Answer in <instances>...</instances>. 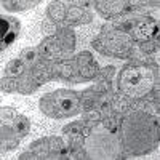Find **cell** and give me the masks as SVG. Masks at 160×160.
I'll use <instances>...</instances> for the list:
<instances>
[{
	"label": "cell",
	"mask_w": 160,
	"mask_h": 160,
	"mask_svg": "<svg viewBox=\"0 0 160 160\" xmlns=\"http://www.w3.org/2000/svg\"><path fill=\"white\" fill-rule=\"evenodd\" d=\"M42 28H43L48 34H55V32H56V26L51 24L50 21H43V22H42Z\"/></svg>",
	"instance_id": "28"
},
{
	"label": "cell",
	"mask_w": 160,
	"mask_h": 160,
	"mask_svg": "<svg viewBox=\"0 0 160 160\" xmlns=\"http://www.w3.org/2000/svg\"><path fill=\"white\" fill-rule=\"evenodd\" d=\"M19 158H21V160H24V158H37V155L31 151V152H24V154H21Z\"/></svg>",
	"instance_id": "30"
},
{
	"label": "cell",
	"mask_w": 160,
	"mask_h": 160,
	"mask_svg": "<svg viewBox=\"0 0 160 160\" xmlns=\"http://www.w3.org/2000/svg\"><path fill=\"white\" fill-rule=\"evenodd\" d=\"M95 90H87L83 96H80V108L88 111V109H93V106L98 104V95H93Z\"/></svg>",
	"instance_id": "16"
},
{
	"label": "cell",
	"mask_w": 160,
	"mask_h": 160,
	"mask_svg": "<svg viewBox=\"0 0 160 160\" xmlns=\"http://www.w3.org/2000/svg\"><path fill=\"white\" fill-rule=\"evenodd\" d=\"M114 72H115V69L112 68V66H108L106 69H102V77H104V80H108V78H109Z\"/></svg>",
	"instance_id": "29"
},
{
	"label": "cell",
	"mask_w": 160,
	"mask_h": 160,
	"mask_svg": "<svg viewBox=\"0 0 160 160\" xmlns=\"http://www.w3.org/2000/svg\"><path fill=\"white\" fill-rule=\"evenodd\" d=\"M154 71L139 62L128 64L120 71L118 88L128 98H144L148 96L154 87Z\"/></svg>",
	"instance_id": "2"
},
{
	"label": "cell",
	"mask_w": 160,
	"mask_h": 160,
	"mask_svg": "<svg viewBox=\"0 0 160 160\" xmlns=\"http://www.w3.org/2000/svg\"><path fill=\"white\" fill-rule=\"evenodd\" d=\"M93 61V56L90 55L88 51H83V53H80L78 58H77V64H78V68H83V66L90 64Z\"/></svg>",
	"instance_id": "24"
},
{
	"label": "cell",
	"mask_w": 160,
	"mask_h": 160,
	"mask_svg": "<svg viewBox=\"0 0 160 160\" xmlns=\"http://www.w3.org/2000/svg\"><path fill=\"white\" fill-rule=\"evenodd\" d=\"M118 125H120V120H117L114 117H108V118H104V122H102V127L106 130H109L111 133H117Z\"/></svg>",
	"instance_id": "22"
},
{
	"label": "cell",
	"mask_w": 160,
	"mask_h": 160,
	"mask_svg": "<svg viewBox=\"0 0 160 160\" xmlns=\"http://www.w3.org/2000/svg\"><path fill=\"white\" fill-rule=\"evenodd\" d=\"M111 106H114V111L115 112H125L130 108V98L125 96L123 93H122V95H118V96L114 98V102Z\"/></svg>",
	"instance_id": "19"
},
{
	"label": "cell",
	"mask_w": 160,
	"mask_h": 160,
	"mask_svg": "<svg viewBox=\"0 0 160 160\" xmlns=\"http://www.w3.org/2000/svg\"><path fill=\"white\" fill-rule=\"evenodd\" d=\"M91 21V16L88 15V13H83V16H82V21L80 22H90Z\"/></svg>",
	"instance_id": "31"
},
{
	"label": "cell",
	"mask_w": 160,
	"mask_h": 160,
	"mask_svg": "<svg viewBox=\"0 0 160 160\" xmlns=\"http://www.w3.org/2000/svg\"><path fill=\"white\" fill-rule=\"evenodd\" d=\"M91 45L108 56L127 58L133 48V37L123 31L109 29V31H104L98 38L93 40Z\"/></svg>",
	"instance_id": "4"
},
{
	"label": "cell",
	"mask_w": 160,
	"mask_h": 160,
	"mask_svg": "<svg viewBox=\"0 0 160 160\" xmlns=\"http://www.w3.org/2000/svg\"><path fill=\"white\" fill-rule=\"evenodd\" d=\"M40 59V53L37 48H24L21 51V61L26 64V66H35Z\"/></svg>",
	"instance_id": "14"
},
{
	"label": "cell",
	"mask_w": 160,
	"mask_h": 160,
	"mask_svg": "<svg viewBox=\"0 0 160 160\" xmlns=\"http://www.w3.org/2000/svg\"><path fill=\"white\" fill-rule=\"evenodd\" d=\"M37 83L34 82V78H32V75H29V74H22V77H21V80L18 82V91L19 93H22V95H29V93H32V91H35L37 90Z\"/></svg>",
	"instance_id": "11"
},
{
	"label": "cell",
	"mask_w": 160,
	"mask_h": 160,
	"mask_svg": "<svg viewBox=\"0 0 160 160\" xmlns=\"http://www.w3.org/2000/svg\"><path fill=\"white\" fill-rule=\"evenodd\" d=\"M48 16L53 21H62L66 19V7L61 2H51L48 7Z\"/></svg>",
	"instance_id": "13"
},
{
	"label": "cell",
	"mask_w": 160,
	"mask_h": 160,
	"mask_svg": "<svg viewBox=\"0 0 160 160\" xmlns=\"http://www.w3.org/2000/svg\"><path fill=\"white\" fill-rule=\"evenodd\" d=\"M24 66H26V64H24L21 59H13V61H10V62L7 64L5 72H7L8 77H19V75L24 74Z\"/></svg>",
	"instance_id": "15"
},
{
	"label": "cell",
	"mask_w": 160,
	"mask_h": 160,
	"mask_svg": "<svg viewBox=\"0 0 160 160\" xmlns=\"http://www.w3.org/2000/svg\"><path fill=\"white\" fill-rule=\"evenodd\" d=\"M34 82L37 85H42L45 82H48V80L53 77V72H51V64L50 66H45V64H35L34 69L31 72Z\"/></svg>",
	"instance_id": "9"
},
{
	"label": "cell",
	"mask_w": 160,
	"mask_h": 160,
	"mask_svg": "<svg viewBox=\"0 0 160 160\" xmlns=\"http://www.w3.org/2000/svg\"><path fill=\"white\" fill-rule=\"evenodd\" d=\"M80 131H82V125L78 122H74L64 128V135H74V133H80Z\"/></svg>",
	"instance_id": "25"
},
{
	"label": "cell",
	"mask_w": 160,
	"mask_h": 160,
	"mask_svg": "<svg viewBox=\"0 0 160 160\" xmlns=\"http://www.w3.org/2000/svg\"><path fill=\"white\" fill-rule=\"evenodd\" d=\"M74 74H75V69H74V64H61V69H59V75L62 77V78H72L74 77Z\"/></svg>",
	"instance_id": "23"
},
{
	"label": "cell",
	"mask_w": 160,
	"mask_h": 160,
	"mask_svg": "<svg viewBox=\"0 0 160 160\" xmlns=\"http://www.w3.org/2000/svg\"><path fill=\"white\" fill-rule=\"evenodd\" d=\"M31 123L24 115L13 109H2V139L3 138H22L29 133Z\"/></svg>",
	"instance_id": "5"
},
{
	"label": "cell",
	"mask_w": 160,
	"mask_h": 160,
	"mask_svg": "<svg viewBox=\"0 0 160 160\" xmlns=\"http://www.w3.org/2000/svg\"><path fill=\"white\" fill-rule=\"evenodd\" d=\"M141 50H142L144 53H151V51H154V50H155V42H154V40H148V42H142V43H141Z\"/></svg>",
	"instance_id": "27"
},
{
	"label": "cell",
	"mask_w": 160,
	"mask_h": 160,
	"mask_svg": "<svg viewBox=\"0 0 160 160\" xmlns=\"http://www.w3.org/2000/svg\"><path fill=\"white\" fill-rule=\"evenodd\" d=\"M2 3L10 11H24L28 8H32L38 2H28V0H24V2H10V0H5V2H2Z\"/></svg>",
	"instance_id": "17"
},
{
	"label": "cell",
	"mask_w": 160,
	"mask_h": 160,
	"mask_svg": "<svg viewBox=\"0 0 160 160\" xmlns=\"http://www.w3.org/2000/svg\"><path fill=\"white\" fill-rule=\"evenodd\" d=\"M37 50L40 53V56L45 58V59H55L62 53V48L59 45L58 37H47L43 42L38 45Z\"/></svg>",
	"instance_id": "7"
},
{
	"label": "cell",
	"mask_w": 160,
	"mask_h": 160,
	"mask_svg": "<svg viewBox=\"0 0 160 160\" xmlns=\"http://www.w3.org/2000/svg\"><path fill=\"white\" fill-rule=\"evenodd\" d=\"M82 16H83V11L80 10L78 7H71L68 10V15H66V18H68L69 22H80L82 21Z\"/></svg>",
	"instance_id": "20"
},
{
	"label": "cell",
	"mask_w": 160,
	"mask_h": 160,
	"mask_svg": "<svg viewBox=\"0 0 160 160\" xmlns=\"http://www.w3.org/2000/svg\"><path fill=\"white\" fill-rule=\"evenodd\" d=\"M31 151L37 155V158H48V155H50V144H48V138H45V139H38V141L32 142Z\"/></svg>",
	"instance_id": "12"
},
{
	"label": "cell",
	"mask_w": 160,
	"mask_h": 160,
	"mask_svg": "<svg viewBox=\"0 0 160 160\" xmlns=\"http://www.w3.org/2000/svg\"><path fill=\"white\" fill-rule=\"evenodd\" d=\"M0 24H2V45L0 48H7L8 45L13 43V40L18 37V32H19V21L15 19V18H7V16H2L0 19Z\"/></svg>",
	"instance_id": "6"
},
{
	"label": "cell",
	"mask_w": 160,
	"mask_h": 160,
	"mask_svg": "<svg viewBox=\"0 0 160 160\" xmlns=\"http://www.w3.org/2000/svg\"><path fill=\"white\" fill-rule=\"evenodd\" d=\"M123 142L131 154H144L158 142V120L142 111L130 114L123 122Z\"/></svg>",
	"instance_id": "1"
},
{
	"label": "cell",
	"mask_w": 160,
	"mask_h": 160,
	"mask_svg": "<svg viewBox=\"0 0 160 160\" xmlns=\"http://www.w3.org/2000/svg\"><path fill=\"white\" fill-rule=\"evenodd\" d=\"M98 74V64H96V61L93 59L90 64H87V66H83V68H80L78 69V75H80V78H93Z\"/></svg>",
	"instance_id": "18"
},
{
	"label": "cell",
	"mask_w": 160,
	"mask_h": 160,
	"mask_svg": "<svg viewBox=\"0 0 160 160\" xmlns=\"http://www.w3.org/2000/svg\"><path fill=\"white\" fill-rule=\"evenodd\" d=\"M85 118L88 120L90 123H95V122H98V120L101 118V114H99L98 111H93V109H88V111H87V114H85Z\"/></svg>",
	"instance_id": "26"
},
{
	"label": "cell",
	"mask_w": 160,
	"mask_h": 160,
	"mask_svg": "<svg viewBox=\"0 0 160 160\" xmlns=\"http://www.w3.org/2000/svg\"><path fill=\"white\" fill-rule=\"evenodd\" d=\"M40 109L50 117H72L80 111V95L72 90H58L40 99Z\"/></svg>",
	"instance_id": "3"
},
{
	"label": "cell",
	"mask_w": 160,
	"mask_h": 160,
	"mask_svg": "<svg viewBox=\"0 0 160 160\" xmlns=\"http://www.w3.org/2000/svg\"><path fill=\"white\" fill-rule=\"evenodd\" d=\"M58 40H59V45L62 48V51H72L74 50V45H75V37H74V32L68 28L64 29H59L58 32Z\"/></svg>",
	"instance_id": "10"
},
{
	"label": "cell",
	"mask_w": 160,
	"mask_h": 160,
	"mask_svg": "<svg viewBox=\"0 0 160 160\" xmlns=\"http://www.w3.org/2000/svg\"><path fill=\"white\" fill-rule=\"evenodd\" d=\"M127 2H96V10L106 18H112L118 15L125 8Z\"/></svg>",
	"instance_id": "8"
},
{
	"label": "cell",
	"mask_w": 160,
	"mask_h": 160,
	"mask_svg": "<svg viewBox=\"0 0 160 160\" xmlns=\"http://www.w3.org/2000/svg\"><path fill=\"white\" fill-rule=\"evenodd\" d=\"M15 90H18L16 80H13L11 77L2 78V91H3V93H11V91H15Z\"/></svg>",
	"instance_id": "21"
}]
</instances>
